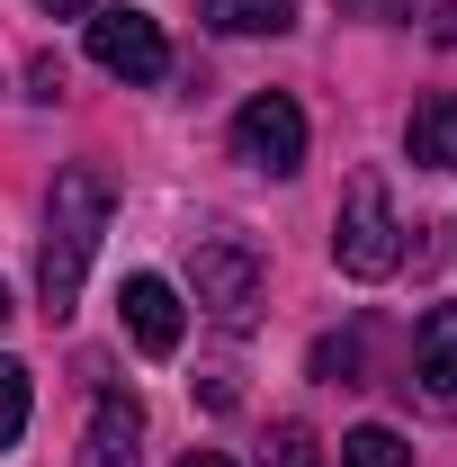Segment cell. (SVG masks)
Returning a JSON list of instances; mask_svg holds the SVG:
<instances>
[{
  "instance_id": "cell-1",
  "label": "cell",
  "mask_w": 457,
  "mask_h": 467,
  "mask_svg": "<svg viewBox=\"0 0 457 467\" xmlns=\"http://www.w3.org/2000/svg\"><path fill=\"white\" fill-rule=\"evenodd\" d=\"M99 234H108V180L99 171H63L55 207H46V252H36V296H46L55 324L72 315V296H81V270H90Z\"/></svg>"
},
{
  "instance_id": "cell-2",
  "label": "cell",
  "mask_w": 457,
  "mask_h": 467,
  "mask_svg": "<svg viewBox=\"0 0 457 467\" xmlns=\"http://www.w3.org/2000/svg\"><path fill=\"white\" fill-rule=\"evenodd\" d=\"M332 261H341L350 279H386L403 261V225H395V198H386V180L359 171L341 198V216H332Z\"/></svg>"
},
{
  "instance_id": "cell-3",
  "label": "cell",
  "mask_w": 457,
  "mask_h": 467,
  "mask_svg": "<svg viewBox=\"0 0 457 467\" xmlns=\"http://www.w3.org/2000/svg\"><path fill=\"white\" fill-rule=\"evenodd\" d=\"M188 279H198V306H207L216 324H233V333L260 315V252L233 243V234H207V243H198V270H188Z\"/></svg>"
},
{
  "instance_id": "cell-4",
  "label": "cell",
  "mask_w": 457,
  "mask_h": 467,
  "mask_svg": "<svg viewBox=\"0 0 457 467\" xmlns=\"http://www.w3.org/2000/svg\"><path fill=\"white\" fill-rule=\"evenodd\" d=\"M233 153H242L251 171L287 180L296 162H305V109H296L287 90H260V99H242V117H233Z\"/></svg>"
},
{
  "instance_id": "cell-5",
  "label": "cell",
  "mask_w": 457,
  "mask_h": 467,
  "mask_svg": "<svg viewBox=\"0 0 457 467\" xmlns=\"http://www.w3.org/2000/svg\"><path fill=\"white\" fill-rule=\"evenodd\" d=\"M90 63L144 90V81L171 72V46H162V27H153L144 9H90Z\"/></svg>"
},
{
  "instance_id": "cell-6",
  "label": "cell",
  "mask_w": 457,
  "mask_h": 467,
  "mask_svg": "<svg viewBox=\"0 0 457 467\" xmlns=\"http://www.w3.org/2000/svg\"><path fill=\"white\" fill-rule=\"evenodd\" d=\"M117 315H126V333H135L144 359H171V350H179V324H188V315H179V288H171V279H153V270H135V279L117 288Z\"/></svg>"
},
{
  "instance_id": "cell-7",
  "label": "cell",
  "mask_w": 457,
  "mask_h": 467,
  "mask_svg": "<svg viewBox=\"0 0 457 467\" xmlns=\"http://www.w3.org/2000/svg\"><path fill=\"white\" fill-rule=\"evenodd\" d=\"M135 459H144V405H135L126 387H108V396H99V413H90L81 467H135Z\"/></svg>"
},
{
  "instance_id": "cell-8",
  "label": "cell",
  "mask_w": 457,
  "mask_h": 467,
  "mask_svg": "<svg viewBox=\"0 0 457 467\" xmlns=\"http://www.w3.org/2000/svg\"><path fill=\"white\" fill-rule=\"evenodd\" d=\"M412 378L431 387V405H457V306H431L412 333Z\"/></svg>"
},
{
  "instance_id": "cell-9",
  "label": "cell",
  "mask_w": 457,
  "mask_h": 467,
  "mask_svg": "<svg viewBox=\"0 0 457 467\" xmlns=\"http://www.w3.org/2000/svg\"><path fill=\"white\" fill-rule=\"evenodd\" d=\"M412 162L421 171H457V90H440L431 109L412 117Z\"/></svg>"
},
{
  "instance_id": "cell-10",
  "label": "cell",
  "mask_w": 457,
  "mask_h": 467,
  "mask_svg": "<svg viewBox=\"0 0 457 467\" xmlns=\"http://www.w3.org/2000/svg\"><path fill=\"white\" fill-rule=\"evenodd\" d=\"M207 27L216 36H287L296 9L287 0H207Z\"/></svg>"
},
{
  "instance_id": "cell-11",
  "label": "cell",
  "mask_w": 457,
  "mask_h": 467,
  "mask_svg": "<svg viewBox=\"0 0 457 467\" xmlns=\"http://www.w3.org/2000/svg\"><path fill=\"white\" fill-rule=\"evenodd\" d=\"M341 467H412V450H403L386 422H359V431L341 441Z\"/></svg>"
},
{
  "instance_id": "cell-12",
  "label": "cell",
  "mask_w": 457,
  "mask_h": 467,
  "mask_svg": "<svg viewBox=\"0 0 457 467\" xmlns=\"http://www.w3.org/2000/svg\"><path fill=\"white\" fill-rule=\"evenodd\" d=\"M27 431V368L18 359H0V450Z\"/></svg>"
},
{
  "instance_id": "cell-13",
  "label": "cell",
  "mask_w": 457,
  "mask_h": 467,
  "mask_svg": "<svg viewBox=\"0 0 457 467\" xmlns=\"http://www.w3.org/2000/svg\"><path fill=\"white\" fill-rule=\"evenodd\" d=\"M269 467H314V431L305 422H279L269 431Z\"/></svg>"
},
{
  "instance_id": "cell-14",
  "label": "cell",
  "mask_w": 457,
  "mask_h": 467,
  "mask_svg": "<svg viewBox=\"0 0 457 467\" xmlns=\"http://www.w3.org/2000/svg\"><path fill=\"white\" fill-rule=\"evenodd\" d=\"M314 378H341V387H359V342H314Z\"/></svg>"
},
{
  "instance_id": "cell-15",
  "label": "cell",
  "mask_w": 457,
  "mask_h": 467,
  "mask_svg": "<svg viewBox=\"0 0 457 467\" xmlns=\"http://www.w3.org/2000/svg\"><path fill=\"white\" fill-rule=\"evenodd\" d=\"M27 90H36V99H63V63L36 55V63H27Z\"/></svg>"
},
{
  "instance_id": "cell-16",
  "label": "cell",
  "mask_w": 457,
  "mask_h": 467,
  "mask_svg": "<svg viewBox=\"0 0 457 467\" xmlns=\"http://www.w3.org/2000/svg\"><path fill=\"white\" fill-rule=\"evenodd\" d=\"M341 18H403V0H341Z\"/></svg>"
},
{
  "instance_id": "cell-17",
  "label": "cell",
  "mask_w": 457,
  "mask_h": 467,
  "mask_svg": "<svg viewBox=\"0 0 457 467\" xmlns=\"http://www.w3.org/2000/svg\"><path fill=\"white\" fill-rule=\"evenodd\" d=\"M36 9H46V18H90L99 0H36Z\"/></svg>"
},
{
  "instance_id": "cell-18",
  "label": "cell",
  "mask_w": 457,
  "mask_h": 467,
  "mask_svg": "<svg viewBox=\"0 0 457 467\" xmlns=\"http://www.w3.org/2000/svg\"><path fill=\"white\" fill-rule=\"evenodd\" d=\"M431 36H440V46H457V0H440V18H431Z\"/></svg>"
},
{
  "instance_id": "cell-19",
  "label": "cell",
  "mask_w": 457,
  "mask_h": 467,
  "mask_svg": "<svg viewBox=\"0 0 457 467\" xmlns=\"http://www.w3.org/2000/svg\"><path fill=\"white\" fill-rule=\"evenodd\" d=\"M179 467H233V459H216V450H188V459H179Z\"/></svg>"
},
{
  "instance_id": "cell-20",
  "label": "cell",
  "mask_w": 457,
  "mask_h": 467,
  "mask_svg": "<svg viewBox=\"0 0 457 467\" xmlns=\"http://www.w3.org/2000/svg\"><path fill=\"white\" fill-rule=\"evenodd\" d=\"M0 324H9V288H0Z\"/></svg>"
}]
</instances>
